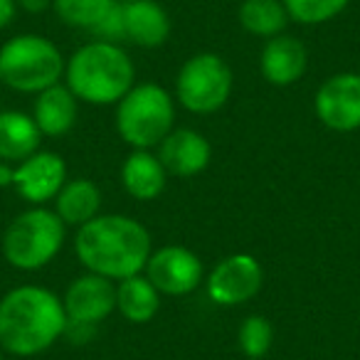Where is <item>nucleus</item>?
Returning <instances> with one entry per match:
<instances>
[{
	"label": "nucleus",
	"instance_id": "obj_1",
	"mask_svg": "<svg viewBox=\"0 0 360 360\" xmlns=\"http://www.w3.org/2000/svg\"><path fill=\"white\" fill-rule=\"evenodd\" d=\"M65 304L55 291L22 284L0 299V348L18 358L45 353L65 335Z\"/></svg>",
	"mask_w": 360,
	"mask_h": 360
},
{
	"label": "nucleus",
	"instance_id": "obj_2",
	"mask_svg": "<svg viewBox=\"0 0 360 360\" xmlns=\"http://www.w3.org/2000/svg\"><path fill=\"white\" fill-rule=\"evenodd\" d=\"M75 255L91 274L121 281L146 269L150 257V235L129 215H96L77 227Z\"/></svg>",
	"mask_w": 360,
	"mask_h": 360
},
{
	"label": "nucleus",
	"instance_id": "obj_3",
	"mask_svg": "<svg viewBox=\"0 0 360 360\" xmlns=\"http://www.w3.org/2000/svg\"><path fill=\"white\" fill-rule=\"evenodd\" d=\"M65 79L79 101L91 106L119 104L136 82L131 57L114 42H86L67 60Z\"/></svg>",
	"mask_w": 360,
	"mask_h": 360
},
{
	"label": "nucleus",
	"instance_id": "obj_4",
	"mask_svg": "<svg viewBox=\"0 0 360 360\" xmlns=\"http://www.w3.org/2000/svg\"><path fill=\"white\" fill-rule=\"evenodd\" d=\"M67 60L42 35H15L0 47V84L22 94H40L60 84Z\"/></svg>",
	"mask_w": 360,
	"mask_h": 360
},
{
	"label": "nucleus",
	"instance_id": "obj_5",
	"mask_svg": "<svg viewBox=\"0 0 360 360\" xmlns=\"http://www.w3.org/2000/svg\"><path fill=\"white\" fill-rule=\"evenodd\" d=\"M65 222L55 210L35 205L13 217L3 232V257L20 271H37L47 266L65 245Z\"/></svg>",
	"mask_w": 360,
	"mask_h": 360
},
{
	"label": "nucleus",
	"instance_id": "obj_6",
	"mask_svg": "<svg viewBox=\"0 0 360 360\" xmlns=\"http://www.w3.org/2000/svg\"><path fill=\"white\" fill-rule=\"evenodd\" d=\"M173 96L153 82L134 84L116 104V131L131 148L150 150L173 131Z\"/></svg>",
	"mask_w": 360,
	"mask_h": 360
},
{
	"label": "nucleus",
	"instance_id": "obj_7",
	"mask_svg": "<svg viewBox=\"0 0 360 360\" xmlns=\"http://www.w3.org/2000/svg\"><path fill=\"white\" fill-rule=\"evenodd\" d=\"M232 70L215 52L193 55L175 77V99L191 114H215L232 94Z\"/></svg>",
	"mask_w": 360,
	"mask_h": 360
},
{
	"label": "nucleus",
	"instance_id": "obj_8",
	"mask_svg": "<svg viewBox=\"0 0 360 360\" xmlns=\"http://www.w3.org/2000/svg\"><path fill=\"white\" fill-rule=\"evenodd\" d=\"M264 284V269L247 252L220 259L205 276V291L210 301L220 306H240L252 301Z\"/></svg>",
	"mask_w": 360,
	"mask_h": 360
},
{
	"label": "nucleus",
	"instance_id": "obj_9",
	"mask_svg": "<svg viewBox=\"0 0 360 360\" xmlns=\"http://www.w3.org/2000/svg\"><path fill=\"white\" fill-rule=\"evenodd\" d=\"M146 276L160 294L186 296L205 281V269H202L200 257L193 250L180 245H165L150 252Z\"/></svg>",
	"mask_w": 360,
	"mask_h": 360
},
{
	"label": "nucleus",
	"instance_id": "obj_10",
	"mask_svg": "<svg viewBox=\"0 0 360 360\" xmlns=\"http://www.w3.org/2000/svg\"><path fill=\"white\" fill-rule=\"evenodd\" d=\"M319 121L330 131L350 134L360 129V75L340 72L319 86L314 99Z\"/></svg>",
	"mask_w": 360,
	"mask_h": 360
},
{
	"label": "nucleus",
	"instance_id": "obj_11",
	"mask_svg": "<svg viewBox=\"0 0 360 360\" xmlns=\"http://www.w3.org/2000/svg\"><path fill=\"white\" fill-rule=\"evenodd\" d=\"M67 183V165L60 153L52 150H35L20 160L13 178V188L22 200L30 205H45L47 200H55L57 193Z\"/></svg>",
	"mask_w": 360,
	"mask_h": 360
},
{
	"label": "nucleus",
	"instance_id": "obj_12",
	"mask_svg": "<svg viewBox=\"0 0 360 360\" xmlns=\"http://www.w3.org/2000/svg\"><path fill=\"white\" fill-rule=\"evenodd\" d=\"M62 304L67 321L99 326L101 321L109 319L111 311H116V286L106 276L86 271L67 286Z\"/></svg>",
	"mask_w": 360,
	"mask_h": 360
},
{
	"label": "nucleus",
	"instance_id": "obj_13",
	"mask_svg": "<svg viewBox=\"0 0 360 360\" xmlns=\"http://www.w3.org/2000/svg\"><path fill=\"white\" fill-rule=\"evenodd\" d=\"M210 141L193 129H173L158 143V160L165 173L175 178H193L210 165Z\"/></svg>",
	"mask_w": 360,
	"mask_h": 360
},
{
	"label": "nucleus",
	"instance_id": "obj_14",
	"mask_svg": "<svg viewBox=\"0 0 360 360\" xmlns=\"http://www.w3.org/2000/svg\"><path fill=\"white\" fill-rule=\"evenodd\" d=\"M306 67H309V52L304 42L284 32L271 37L259 55L262 77L274 86H291L304 77Z\"/></svg>",
	"mask_w": 360,
	"mask_h": 360
},
{
	"label": "nucleus",
	"instance_id": "obj_15",
	"mask_svg": "<svg viewBox=\"0 0 360 360\" xmlns=\"http://www.w3.org/2000/svg\"><path fill=\"white\" fill-rule=\"evenodd\" d=\"M124 35L131 45L153 50L170 35V18L158 0H124Z\"/></svg>",
	"mask_w": 360,
	"mask_h": 360
},
{
	"label": "nucleus",
	"instance_id": "obj_16",
	"mask_svg": "<svg viewBox=\"0 0 360 360\" xmlns=\"http://www.w3.org/2000/svg\"><path fill=\"white\" fill-rule=\"evenodd\" d=\"M165 183H168V173L158 155L150 150L134 148L121 165V186L136 200H155L165 191Z\"/></svg>",
	"mask_w": 360,
	"mask_h": 360
},
{
	"label": "nucleus",
	"instance_id": "obj_17",
	"mask_svg": "<svg viewBox=\"0 0 360 360\" xmlns=\"http://www.w3.org/2000/svg\"><path fill=\"white\" fill-rule=\"evenodd\" d=\"M79 116V99L70 91V86L55 84L40 91L32 106V119L42 136H65L72 131Z\"/></svg>",
	"mask_w": 360,
	"mask_h": 360
},
{
	"label": "nucleus",
	"instance_id": "obj_18",
	"mask_svg": "<svg viewBox=\"0 0 360 360\" xmlns=\"http://www.w3.org/2000/svg\"><path fill=\"white\" fill-rule=\"evenodd\" d=\"M52 202L65 225L82 227L94 220L96 215H101V188L89 178L67 180Z\"/></svg>",
	"mask_w": 360,
	"mask_h": 360
},
{
	"label": "nucleus",
	"instance_id": "obj_19",
	"mask_svg": "<svg viewBox=\"0 0 360 360\" xmlns=\"http://www.w3.org/2000/svg\"><path fill=\"white\" fill-rule=\"evenodd\" d=\"M42 134L35 119L22 111H0V160H25L40 150Z\"/></svg>",
	"mask_w": 360,
	"mask_h": 360
},
{
	"label": "nucleus",
	"instance_id": "obj_20",
	"mask_svg": "<svg viewBox=\"0 0 360 360\" xmlns=\"http://www.w3.org/2000/svg\"><path fill=\"white\" fill-rule=\"evenodd\" d=\"M160 309V291L148 276H129L116 284V311L129 323H148Z\"/></svg>",
	"mask_w": 360,
	"mask_h": 360
},
{
	"label": "nucleus",
	"instance_id": "obj_21",
	"mask_svg": "<svg viewBox=\"0 0 360 360\" xmlns=\"http://www.w3.org/2000/svg\"><path fill=\"white\" fill-rule=\"evenodd\" d=\"M240 25L250 35L271 40L286 30L289 13L281 0H245L240 6Z\"/></svg>",
	"mask_w": 360,
	"mask_h": 360
},
{
	"label": "nucleus",
	"instance_id": "obj_22",
	"mask_svg": "<svg viewBox=\"0 0 360 360\" xmlns=\"http://www.w3.org/2000/svg\"><path fill=\"white\" fill-rule=\"evenodd\" d=\"M116 6L114 0H55L52 11L65 25L79 27V30H94L104 15Z\"/></svg>",
	"mask_w": 360,
	"mask_h": 360
},
{
	"label": "nucleus",
	"instance_id": "obj_23",
	"mask_svg": "<svg viewBox=\"0 0 360 360\" xmlns=\"http://www.w3.org/2000/svg\"><path fill=\"white\" fill-rule=\"evenodd\" d=\"M237 343L250 360L264 358L269 353L271 343H274V326L264 316H247L240 323V330H237Z\"/></svg>",
	"mask_w": 360,
	"mask_h": 360
},
{
	"label": "nucleus",
	"instance_id": "obj_24",
	"mask_svg": "<svg viewBox=\"0 0 360 360\" xmlns=\"http://www.w3.org/2000/svg\"><path fill=\"white\" fill-rule=\"evenodd\" d=\"M281 3L289 13V20L299 25H321L340 15L350 0H281Z\"/></svg>",
	"mask_w": 360,
	"mask_h": 360
},
{
	"label": "nucleus",
	"instance_id": "obj_25",
	"mask_svg": "<svg viewBox=\"0 0 360 360\" xmlns=\"http://www.w3.org/2000/svg\"><path fill=\"white\" fill-rule=\"evenodd\" d=\"M91 35H94L96 40H101V42H114V45H119L121 40H126V35H124V11H121V3L111 6V11L106 13L104 20H101L99 25L91 30Z\"/></svg>",
	"mask_w": 360,
	"mask_h": 360
},
{
	"label": "nucleus",
	"instance_id": "obj_26",
	"mask_svg": "<svg viewBox=\"0 0 360 360\" xmlns=\"http://www.w3.org/2000/svg\"><path fill=\"white\" fill-rule=\"evenodd\" d=\"M96 328H99V326L75 323V321H67V328H65V335H62V338H67L70 343H75V345L89 343V340L96 335Z\"/></svg>",
	"mask_w": 360,
	"mask_h": 360
},
{
	"label": "nucleus",
	"instance_id": "obj_27",
	"mask_svg": "<svg viewBox=\"0 0 360 360\" xmlns=\"http://www.w3.org/2000/svg\"><path fill=\"white\" fill-rule=\"evenodd\" d=\"M15 13H18L15 0H0V30H6L15 20Z\"/></svg>",
	"mask_w": 360,
	"mask_h": 360
},
{
	"label": "nucleus",
	"instance_id": "obj_28",
	"mask_svg": "<svg viewBox=\"0 0 360 360\" xmlns=\"http://www.w3.org/2000/svg\"><path fill=\"white\" fill-rule=\"evenodd\" d=\"M15 3H18V8H22L25 13H32V15H37V13L50 11L55 0H15Z\"/></svg>",
	"mask_w": 360,
	"mask_h": 360
},
{
	"label": "nucleus",
	"instance_id": "obj_29",
	"mask_svg": "<svg viewBox=\"0 0 360 360\" xmlns=\"http://www.w3.org/2000/svg\"><path fill=\"white\" fill-rule=\"evenodd\" d=\"M13 178H15V168H11L6 160H0V188L13 186Z\"/></svg>",
	"mask_w": 360,
	"mask_h": 360
},
{
	"label": "nucleus",
	"instance_id": "obj_30",
	"mask_svg": "<svg viewBox=\"0 0 360 360\" xmlns=\"http://www.w3.org/2000/svg\"><path fill=\"white\" fill-rule=\"evenodd\" d=\"M114 3H124V0H114Z\"/></svg>",
	"mask_w": 360,
	"mask_h": 360
},
{
	"label": "nucleus",
	"instance_id": "obj_31",
	"mask_svg": "<svg viewBox=\"0 0 360 360\" xmlns=\"http://www.w3.org/2000/svg\"><path fill=\"white\" fill-rule=\"evenodd\" d=\"M0 360H3V353H0Z\"/></svg>",
	"mask_w": 360,
	"mask_h": 360
}]
</instances>
